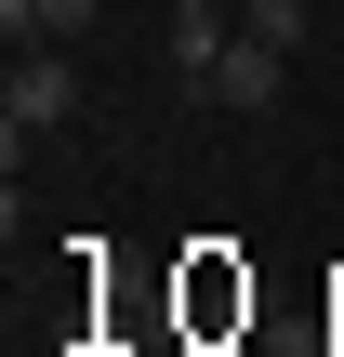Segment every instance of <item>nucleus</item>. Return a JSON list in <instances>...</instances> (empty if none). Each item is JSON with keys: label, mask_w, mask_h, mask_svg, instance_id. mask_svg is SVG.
Returning <instances> with one entry per match:
<instances>
[{"label": "nucleus", "mask_w": 344, "mask_h": 357, "mask_svg": "<svg viewBox=\"0 0 344 357\" xmlns=\"http://www.w3.org/2000/svg\"><path fill=\"white\" fill-rule=\"evenodd\" d=\"M292 93V53H265V40H225V66H212V106L225 119H265Z\"/></svg>", "instance_id": "f03ea898"}, {"label": "nucleus", "mask_w": 344, "mask_h": 357, "mask_svg": "<svg viewBox=\"0 0 344 357\" xmlns=\"http://www.w3.org/2000/svg\"><path fill=\"white\" fill-rule=\"evenodd\" d=\"M305 26H318L305 0H252V13H239V40H265V53H305Z\"/></svg>", "instance_id": "7ed1b4c3"}, {"label": "nucleus", "mask_w": 344, "mask_h": 357, "mask_svg": "<svg viewBox=\"0 0 344 357\" xmlns=\"http://www.w3.org/2000/svg\"><path fill=\"white\" fill-rule=\"evenodd\" d=\"M80 119V66H66V40H13V79H0V132H13V159H27V132H66Z\"/></svg>", "instance_id": "f257e3e1"}, {"label": "nucleus", "mask_w": 344, "mask_h": 357, "mask_svg": "<svg viewBox=\"0 0 344 357\" xmlns=\"http://www.w3.org/2000/svg\"><path fill=\"white\" fill-rule=\"evenodd\" d=\"M106 0H27V40H93Z\"/></svg>", "instance_id": "20e7f679"}]
</instances>
